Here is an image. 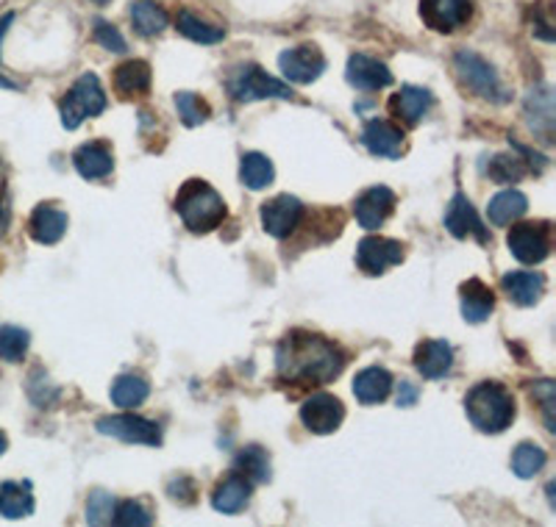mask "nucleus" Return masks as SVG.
Instances as JSON below:
<instances>
[{
    "instance_id": "1",
    "label": "nucleus",
    "mask_w": 556,
    "mask_h": 527,
    "mask_svg": "<svg viewBox=\"0 0 556 527\" xmlns=\"http://www.w3.org/2000/svg\"><path fill=\"white\" fill-rule=\"evenodd\" d=\"M278 375L301 386H323L345 370V352L317 333H287L276 350Z\"/></svg>"
},
{
    "instance_id": "2",
    "label": "nucleus",
    "mask_w": 556,
    "mask_h": 527,
    "mask_svg": "<svg viewBox=\"0 0 556 527\" xmlns=\"http://www.w3.org/2000/svg\"><path fill=\"white\" fill-rule=\"evenodd\" d=\"M465 414L481 434H504L515 420V397L498 381H481L465 395Z\"/></svg>"
},
{
    "instance_id": "3",
    "label": "nucleus",
    "mask_w": 556,
    "mask_h": 527,
    "mask_svg": "<svg viewBox=\"0 0 556 527\" xmlns=\"http://www.w3.org/2000/svg\"><path fill=\"white\" fill-rule=\"evenodd\" d=\"M176 211L184 226H187V231L208 233L223 226L228 208L215 187H208L201 178H192V181L178 189Z\"/></svg>"
},
{
    "instance_id": "4",
    "label": "nucleus",
    "mask_w": 556,
    "mask_h": 527,
    "mask_svg": "<svg viewBox=\"0 0 556 527\" xmlns=\"http://www.w3.org/2000/svg\"><path fill=\"white\" fill-rule=\"evenodd\" d=\"M454 69L456 76H459L462 87L470 89V92H473L476 98H481V101H490L495 103V106H501V103H509V98H513V92H506V87L501 83L493 64L486 62L484 56H479L476 51H468V48L456 51Z\"/></svg>"
},
{
    "instance_id": "5",
    "label": "nucleus",
    "mask_w": 556,
    "mask_h": 527,
    "mask_svg": "<svg viewBox=\"0 0 556 527\" xmlns=\"http://www.w3.org/2000/svg\"><path fill=\"white\" fill-rule=\"evenodd\" d=\"M109 101L106 92L101 87V78L96 73H84V76L76 78V83L70 87V92L62 98V106H59V114H62V126L67 131H76L84 119L89 117H101L106 112Z\"/></svg>"
},
{
    "instance_id": "6",
    "label": "nucleus",
    "mask_w": 556,
    "mask_h": 527,
    "mask_svg": "<svg viewBox=\"0 0 556 527\" xmlns=\"http://www.w3.org/2000/svg\"><path fill=\"white\" fill-rule=\"evenodd\" d=\"M228 92L237 103H256V101H290L292 89L285 81L267 76L260 64H242L228 76Z\"/></svg>"
},
{
    "instance_id": "7",
    "label": "nucleus",
    "mask_w": 556,
    "mask_h": 527,
    "mask_svg": "<svg viewBox=\"0 0 556 527\" xmlns=\"http://www.w3.org/2000/svg\"><path fill=\"white\" fill-rule=\"evenodd\" d=\"M96 430L103 436H112V439L126 441V445H146V447L162 445V427H159L156 422L137 414L101 416V420L96 422Z\"/></svg>"
},
{
    "instance_id": "8",
    "label": "nucleus",
    "mask_w": 556,
    "mask_h": 527,
    "mask_svg": "<svg viewBox=\"0 0 556 527\" xmlns=\"http://www.w3.org/2000/svg\"><path fill=\"white\" fill-rule=\"evenodd\" d=\"M506 247L520 264H543L551 256L548 222H518L506 236Z\"/></svg>"
},
{
    "instance_id": "9",
    "label": "nucleus",
    "mask_w": 556,
    "mask_h": 527,
    "mask_svg": "<svg viewBox=\"0 0 556 527\" xmlns=\"http://www.w3.org/2000/svg\"><path fill=\"white\" fill-rule=\"evenodd\" d=\"M404 261V245L387 236H365L356 247V267L365 275H384L390 267Z\"/></svg>"
},
{
    "instance_id": "10",
    "label": "nucleus",
    "mask_w": 556,
    "mask_h": 527,
    "mask_svg": "<svg viewBox=\"0 0 556 527\" xmlns=\"http://www.w3.org/2000/svg\"><path fill=\"white\" fill-rule=\"evenodd\" d=\"M420 17L437 34H451L468 26L473 17V0H420Z\"/></svg>"
},
{
    "instance_id": "11",
    "label": "nucleus",
    "mask_w": 556,
    "mask_h": 527,
    "mask_svg": "<svg viewBox=\"0 0 556 527\" xmlns=\"http://www.w3.org/2000/svg\"><path fill=\"white\" fill-rule=\"evenodd\" d=\"M281 76L292 83H312L326 73V56L317 44H298L278 56Z\"/></svg>"
},
{
    "instance_id": "12",
    "label": "nucleus",
    "mask_w": 556,
    "mask_h": 527,
    "mask_svg": "<svg viewBox=\"0 0 556 527\" xmlns=\"http://www.w3.org/2000/svg\"><path fill=\"white\" fill-rule=\"evenodd\" d=\"M342 420H345V406L334 395H312L301 406V422H304L306 430L317 436L334 434Z\"/></svg>"
},
{
    "instance_id": "13",
    "label": "nucleus",
    "mask_w": 556,
    "mask_h": 527,
    "mask_svg": "<svg viewBox=\"0 0 556 527\" xmlns=\"http://www.w3.org/2000/svg\"><path fill=\"white\" fill-rule=\"evenodd\" d=\"M260 217L265 233H270L273 239H287L304 217V203L292 195H278L262 206Z\"/></svg>"
},
{
    "instance_id": "14",
    "label": "nucleus",
    "mask_w": 556,
    "mask_h": 527,
    "mask_svg": "<svg viewBox=\"0 0 556 527\" xmlns=\"http://www.w3.org/2000/svg\"><path fill=\"white\" fill-rule=\"evenodd\" d=\"M395 211V192L390 187H370L365 189L354 203L356 222H359L365 231H379L390 214Z\"/></svg>"
},
{
    "instance_id": "15",
    "label": "nucleus",
    "mask_w": 556,
    "mask_h": 527,
    "mask_svg": "<svg viewBox=\"0 0 556 527\" xmlns=\"http://www.w3.org/2000/svg\"><path fill=\"white\" fill-rule=\"evenodd\" d=\"M362 145L370 156L401 158L404 153V131L390 119H367L362 128Z\"/></svg>"
},
{
    "instance_id": "16",
    "label": "nucleus",
    "mask_w": 556,
    "mask_h": 527,
    "mask_svg": "<svg viewBox=\"0 0 556 527\" xmlns=\"http://www.w3.org/2000/svg\"><path fill=\"white\" fill-rule=\"evenodd\" d=\"M345 81L359 92H379V89L390 87L392 73L384 62L367 56V53H354L348 59Z\"/></svg>"
},
{
    "instance_id": "17",
    "label": "nucleus",
    "mask_w": 556,
    "mask_h": 527,
    "mask_svg": "<svg viewBox=\"0 0 556 527\" xmlns=\"http://www.w3.org/2000/svg\"><path fill=\"white\" fill-rule=\"evenodd\" d=\"M415 370L426 377V381H440L454 367V347L443 339H426L417 345L415 350Z\"/></svg>"
},
{
    "instance_id": "18",
    "label": "nucleus",
    "mask_w": 556,
    "mask_h": 527,
    "mask_svg": "<svg viewBox=\"0 0 556 527\" xmlns=\"http://www.w3.org/2000/svg\"><path fill=\"white\" fill-rule=\"evenodd\" d=\"M445 228H448L451 233H454L456 239H468V236H476L484 245V242H490V236H486V228L481 226L479 214H476L473 203L468 201V197L462 195V192H456L454 197H451L448 203V211H445Z\"/></svg>"
},
{
    "instance_id": "19",
    "label": "nucleus",
    "mask_w": 556,
    "mask_h": 527,
    "mask_svg": "<svg viewBox=\"0 0 556 527\" xmlns=\"http://www.w3.org/2000/svg\"><path fill=\"white\" fill-rule=\"evenodd\" d=\"M67 214L62 211V208L51 206V203H42V206H37L31 211V217H28V233H31L34 242H39V245H59L64 239V233H67Z\"/></svg>"
},
{
    "instance_id": "20",
    "label": "nucleus",
    "mask_w": 556,
    "mask_h": 527,
    "mask_svg": "<svg viewBox=\"0 0 556 527\" xmlns=\"http://www.w3.org/2000/svg\"><path fill=\"white\" fill-rule=\"evenodd\" d=\"M431 106H434V94L424 87H401L390 98L392 117H399L406 126H417Z\"/></svg>"
},
{
    "instance_id": "21",
    "label": "nucleus",
    "mask_w": 556,
    "mask_h": 527,
    "mask_svg": "<svg viewBox=\"0 0 556 527\" xmlns=\"http://www.w3.org/2000/svg\"><path fill=\"white\" fill-rule=\"evenodd\" d=\"M501 290L515 306L531 308L543 300L545 275L543 272H509V275L501 278Z\"/></svg>"
},
{
    "instance_id": "22",
    "label": "nucleus",
    "mask_w": 556,
    "mask_h": 527,
    "mask_svg": "<svg viewBox=\"0 0 556 527\" xmlns=\"http://www.w3.org/2000/svg\"><path fill=\"white\" fill-rule=\"evenodd\" d=\"M73 167L84 181H101L114 170L112 147L106 142H87L73 153Z\"/></svg>"
},
{
    "instance_id": "23",
    "label": "nucleus",
    "mask_w": 556,
    "mask_h": 527,
    "mask_svg": "<svg viewBox=\"0 0 556 527\" xmlns=\"http://www.w3.org/2000/svg\"><path fill=\"white\" fill-rule=\"evenodd\" d=\"M459 300H462V317L470 325H481V322L490 320L495 308V295L490 292L486 283H481L479 278H470L468 283L459 286Z\"/></svg>"
},
{
    "instance_id": "24",
    "label": "nucleus",
    "mask_w": 556,
    "mask_h": 527,
    "mask_svg": "<svg viewBox=\"0 0 556 527\" xmlns=\"http://www.w3.org/2000/svg\"><path fill=\"white\" fill-rule=\"evenodd\" d=\"M151 64L146 59H128L121 67L114 69V92L121 98H134V94L151 92Z\"/></svg>"
},
{
    "instance_id": "25",
    "label": "nucleus",
    "mask_w": 556,
    "mask_h": 527,
    "mask_svg": "<svg viewBox=\"0 0 556 527\" xmlns=\"http://www.w3.org/2000/svg\"><path fill=\"white\" fill-rule=\"evenodd\" d=\"M526 119H529L531 131L551 142L554 137V94L548 87L531 89L526 98Z\"/></svg>"
},
{
    "instance_id": "26",
    "label": "nucleus",
    "mask_w": 556,
    "mask_h": 527,
    "mask_svg": "<svg viewBox=\"0 0 556 527\" xmlns=\"http://www.w3.org/2000/svg\"><path fill=\"white\" fill-rule=\"evenodd\" d=\"M392 391V375L384 367H367V370L356 372L354 377V397L362 406H379L387 400Z\"/></svg>"
},
{
    "instance_id": "27",
    "label": "nucleus",
    "mask_w": 556,
    "mask_h": 527,
    "mask_svg": "<svg viewBox=\"0 0 556 527\" xmlns=\"http://www.w3.org/2000/svg\"><path fill=\"white\" fill-rule=\"evenodd\" d=\"M251 480H245L242 475H231L226 477L220 486L215 489V494H212V509L220 511V514H228V516H235L240 514L242 509L248 505V500H251Z\"/></svg>"
},
{
    "instance_id": "28",
    "label": "nucleus",
    "mask_w": 556,
    "mask_h": 527,
    "mask_svg": "<svg viewBox=\"0 0 556 527\" xmlns=\"http://www.w3.org/2000/svg\"><path fill=\"white\" fill-rule=\"evenodd\" d=\"M526 211H529V197L518 192V189H504V192H498L493 201L486 203V220L498 228L513 226Z\"/></svg>"
},
{
    "instance_id": "29",
    "label": "nucleus",
    "mask_w": 556,
    "mask_h": 527,
    "mask_svg": "<svg viewBox=\"0 0 556 527\" xmlns=\"http://www.w3.org/2000/svg\"><path fill=\"white\" fill-rule=\"evenodd\" d=\"M34 514L31 484H17V480H3L0 484V516L3 519H26Z\"/></svg>"
},
{
    "instance_id": "30",
    "label": "nucleus",
    "mask_w": 556,
    "mask_h": 527,
    "mask_svg": "<svg viewBox=\"0 0 556 527\" xmlns=\"http://www.w3.org/2000/svg\"><path fill=\"white\" fill-rule=\"evenodd\" d=\"M128 17H131L134 31H137L139 37H156V34H162L170 26L167 12L159 7V3H153V0H131Z\"/></svg>"
},
{
    "instance_id": "31",
    "label": "nucleus",
    "mask_w": 556,
    "mask_h": 527,
    "mask_svg": "<svg viewBox=\"0 0 556 527\" xmlns=\"http://www.w3.org/2000/svg\"><path fill=\"white\" fill-rule=\"evenodd\" d=\"M148 395H151V386H148L146 377L121 375L112 383V402L123 411H134L137 406H142Z\"/></svg>"
},
{
    "instance_id": "32",
    "label": "nucleus",
    "mask_w": 556,
    "mask_h": 527,
    "mask_svg": "<svg viewBox=\"0 0 556 527\" xmlns=\"http://www.w3.org/2000/svg\"><path fill=\"white\" fill-rule=\"evenodd\" d=\"M276 178V167H273L270 158L265 153H245L240 162V181L245 183L248 189L260 192V189H267Z\"/></svg>"
},
{
    "instance_id": "33",
    "label": "nucleus",
    "mask_w": 556,
    "mask_h": 527,
    "mask_svg": "<svg viewBox=\"0 0 556 527\" xmlns=\"http://www.w3.org/2000/svg\"><path fill=\"white\" fill-rule=\"evenodd\" d=\"M235 472L251 484H267L270 480V459L260 445H251L240 450V455L235 459Z\"/></svg>"
},
{
    "instance_id": "34",
    "label": "nucleus",
    "mask_w": 556,
    "mask_h": 527,
    "mask_svg": "<svg viewBox=\"0 0 556 527\" xmlns=\"http://www.w3.org/2000/svg\"><path fill=\"white\" fill-rule=\"evenodd\" d=\"M176 28L178 34H184V37L190 39V42H198V44H217L223 42V37H226V31L217 26H212V23H206V20L195 17L192 12H187V9H181L176 17Z\"/></svg>"
},
{
    "instance_id": "35",
    "label": "nucleus",
    "mask_w": 556,
    "mask_h": 527,
    "mask_svg": "<svg viewBox=\"0 0 556 527\" xmlns=\"http://www.w3.org/2000/svg\"><path fill=\"white\" fill-rule=\"evenodd\" d=\"M31 347V333L20 325H0V358L7 364H20Z\"/></svg>"
},
{
    "instance_id": "36",
    "label": "nucleus",
    "mask_w": 556,
    "mask_h": 527,
    "mask_svg": "<svg viewBox=\"0 0 556 527\" xmlns=\"http://www.w3.org/2000/svg\"><path fill=\"white\" fill-rule=\"evenodd\" d=\"M545 464H548V455H545L543 447L531 445V441H523V445L515 447V452H513V472L518 477H523V480H529V477L540 475V472L545 470Z\"/></svg>"
},
{
    "instance_id": "37",
    "label": "nucleus",
    "mask_w": 556,
    "mask_h": 527,
    "mask_svg": "<svg viewBox=\"0 0 556 527\" xmlns=\"http://www.w3.org/2000/svg\"><path fill=\"white\" fill-rule=\"evenodd\" d=\"M176 108H178V117L187 128H198L203 126L212 114L206 101H201L195 92H176Z\"/></svg>"
},
{
    "instance_id": "38",
    "label": "nucleus",
    "mask_w": 556,
    "mask_h": 527,
    "mask_svg": "<svg viewBox=\"0 0 556 527\" xmlns=\"http://www.w3.org/2000/svg\"><path fill=\"white\" fill-rule=\"evenodd\" d=\"M529 172L518 156H493V162L486 164V176L493 178L495 183H515Z\"/></svg>"
},
{
    "instance_id": "39",
    "label": "nucleus",
    "mask_w": 556,
    "mask_h": 527,
    "mask_svg": "<svg viewBox=\"0 0 556 527\" xmlns=\"http://www.w3.org/2000/svg\"><path fill=\"white\" fill-rule=\"evenodd\" d=\"M112 522L121 527H148V525H153V516H151V511L142 505V502L126 500V502H121V505H114Z\"/></svg>"
},
{
    "instance_id": "40",
    "label": "nucleus",
    "mask_w": 556,
    "mask_h": 527,
    "mask_svg": "<svg viewBox=\"0 0 556 527\" xmlns=\"http://www.w3.org/2000/svg\"><path fill=\"white\" fill-rule=\"evenodd\" d=\"M114 497L109 491H92L87 500V522L89 525H109L114 514Z\"/></svg>"
},
{
    "instance_id": "41",
    "label": "nucleus",
    "mask_w": 556,
    "mask_h": 527,
    "mask_svg": "<svg viewBox=\"0 0 556 527\" xmlns=\"http://www.w3.org/2000/svg\"><path fill=\"white\" fill-rule=\"evenodd\" d=\"M28 395H31L34 406L45 409V406H53L59 400V389L48 381V375H42V370L31 372V381H28Z\"/></svg>"
},
{
    "instance_id": "42",
    "label": "nucleus",
    "mask_w": 556,
    "mask_h": 527,
    "mask_svg": "<svg viewBox=\"0 0 556 527\" xmlns=\"http://www.w3.org/2000/svg\"><path fill=\"white\" fill-rule=\"evenodd\" d=\"M92 34H96V42L101 44L103 51L126 53V39H123V34L117 31L112 23H106V20H96V28H92Z\"/></svg>"
},
{
    "instance_id": "43",
    "label": "nucleus",
    "mask_w": 556,
    "mask_h": 527,
    "mask_svg": "<svg viewBox=\"0 0 556 527\" xmlns=\"http://www.w3.org/2000/svg\"><path fill=\"white\" fill-rule=\"evenodd\" d=\"M167 494H170V500L178 502V505H192V502L198 500V486L192 477H178V480H173V484L167 486Z\"/></svg>"
},
{
    "instance_id": "44",
    "label": "nucleus",
    "mask_w": 556,
    "mask_h": 527,
    "mask_svg": "<svg viewBox=\"0 0 556 527\" xmlns=\"http://www.w3.org/2000/svg\"><path fill=\"white\" fill-rule=\"evenodd\" d=\"M417 397H420V389H417L415 383H409V381L399 383V406H401V409H412V406L417 402Z\"/></svg>"
},
{
    "instance_id": "45",
    "label": "nucleus",
    "mask_w": 556,
    "mask_h": 527,
    "mask_svg": "<svg viewBox=\"0 0 556 527\" xmlns=\"http://www.w3.org/2000/svg\"><path fill=\"white\" fill-rule=\"evenodd\" d=\"M0 89H12V92H17L20 87L12 81V78H7V76H3V73H0Z\"/></svg>"
},
{
    "instance_id": "46",
    "label": "nucleus",
    "mask_w": 556,
    "mask_h": 527,
    "mask_svg": "<svg viewBox=\"0 0 556 527\" xmlns=\"http://www.w3.org/2000/svg\"><path fill=\"white\" fill-rule=\"evenodd\" d=\"M7 450H9V439H7V434L0 430V455H3Z\"/></svg>"
},
{
    "instance_id": "47",
    "label": "nucleus",
    "mask_w": 556,
    "mask_h": 527,
    "mask_svg": "<svg viewBox=\"0 0 556 527\" xmlns=\"http://www.w3.org/2000/svg\"><path fill=\"white\" fill-rule=\"evenodd\" d=\"M92 3H98V7H106L109 0H92Z\"/></svg>"
}]
</instances>
